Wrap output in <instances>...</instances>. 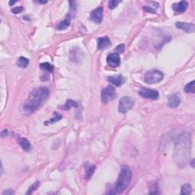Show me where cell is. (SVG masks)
I'll return each mask as SVG.
<instances>
[{"label":"cell","mask_w":195,"mask_h":195,"mask_svg":"<svg viewBox=\"0 0 195 195\" xmlns=\"http://www.w3.org/2000/svg\"><path fill=\"white\" fill-rule=\"evenodd\" d=\"M190 136L188 134H182L175 142L174 159L180 166H184L190 156Z\"/></svg>","instance_id":"cell-1"},{"label":"cell","mask_w":195,"mask_h":195,"mask_svg":"<svg viewBox=\"0 0 195 195\" xmlns=\"http://www.w3.org/2000/svg\"><path fill=\"white\" fill-rule=\"evenodd\" d=\"M194 159H193V160H192V162H191L192 167H194Z\"/></svg>","instance_id":"cell-33"},{"label":"cell","mask_w":195,"mask_h":195,"mask_svg":"<svg viewBox=\"0 0 195 195\" xmlns=\"http://www.w3.org/2000/svg\"><path fill=\"white\" fill-rule=\"evenodd\" d=\"M117 96L115 89L112 86H108L104 88L101 92V101L104 104H107L109 101L114 99Z\"/></svg>","instance_id":"cell-6"},{"label":"cell","mask_w":195,"mask_h":195,"mask_svg":"<svg viewBox=\"0 0 195 195\" xmlns=\"http://www.w3.org/2000/svg\"><path fill=\"white\" fill-rule=\"evenodd\" d=\"M40 68L42 70H46L48 73H53V66L49 63H44L40 64Z\"/></svg>","instance_id":"cell-23"},{"label":"cell","mask_w":195,"mask_h":195,"mask_svg":"<svg viewBox=\"0 0 195 195\" xmlns=\"http://www.w3.org/2000/svg\"><path fill=\"white\" fill-rule=\"evenodd\" d=\"M24 8L22 6H18V7H15V8H12V12L14 14H18L21 13V12H23Z\"/></svg>","instance_id":"cell-27"},{"label":"cell","mask_w":195,"mask_h":195,"mask_svg":"<svg viewBox=\"0 0 195 195\" xmlns=\"http://www.w3.org/2000/svg\"><path fill=\"white\" fill-rule=\"evenodd\" d=\"M115 50L119 53H124V50H125V46H124V44L118 45V46L115 48Z\"/></svg>","instance_id":"cell-28"},{"label":"cell","mask_w":195,"mask_h":195,"mask_svg":"<svg viewBox=\"0 0 195 195\" xmlns=\"http://www.w3.org/2000/svg\"><path fill=\"white\" fill-rule=\"evenodd\" d=\"M134 104H135V101L132 98L128 97V96H124L120 100L118 111H119L120 113L125 114L134 107Z\"/></svg>","instance_id":"cell-5"},{"label":"cell","mask_w":195,"mask_h":195,"mask_svg":"<svg viewBox=\"0 0 195 195\" xmlns=\"http://www.w3.org/2000/svg\"><path fill=\"white\" fill-rule=\"evenodd\" d=\"M180 102H181V98L180 97H179L178 94H174L169 98L167 104H168V106L170 107V108H177V107H178V105L180 104Z\"/></svg>","instance_id":"cell-12"},{"label":"cell","mask_w":195,"mask_h":195,"mask_svg":"<svg viewBox=\"0 0 195 195\" xmlns=\"http://www.w3.org/2000/svg\"><path fill=\"white\" fill-rule=\"evenodd\" d=\"M19 144L24 150L28 151L31 149V143L26 138H22V139L19 140Z\"/></svg>","instance_id":"cell-18"},{"label":"cell","mask_w":195,"mask_h":195,"mask_svg":"<svg viewBox=\"0 0 195 195\" xmlns=\"http://www.w3.org/2000/svg\"><path fill=\"white\" fill-rule=\"evenodd\" d=\"M14 194L13 190H11V189H8L7 190H5V191L3 192V194H3V195H5V194L8 195V194Z\"/></svg>","instance_id":"cell-30"},{"label":"cell","mask_w":195,"mask_h":195,"mask_svg":"<svg viewBox=\"0 0 195 195\" xmlns=\"http://www.w3.org/2000/svg\"><path fill=\"white\" fill-rule=\"evenodd\" d=\"M176 28L184 31L187 33H194L195 30L194 25L192 23H185V22H176L175 23Z\"/></svg>","instance_id":"cell-11"},{"label":"cell","mask_w":195,"mask_h":195,"mask_svg":"<svg viewBox=\"0 0 195 195\" xmlns=\"http://www.w3.org/2000/svg\"><path fill=\"white\" fill-rule=\"evenodd\" d=\"M15 2H15V1H14V2H9V5H14V4H15Z\"/></svg>","instance_id":"cell-32"},{"label":"cell","mask_w":195,"mask_h":195,"mask_svg":"<svg viewBox=\"0 0 195 195\" xmlns=\"http://www.w3.org/2000/svg\"><path fill=\"white\" fill-rule=\"evenodd\" d=\"M29 63H30V61L28 58L21 56V57L18 58V61H17V65L21 68H27L29 65Z\"/></svg>","instance_id":"cell-17"},{"label":"cell","mask_w":195,"mask_h":195,"mask_svg":"<svg viewBox=\"0 0 195 195\" xmlns=\"http://www.w3.org/2000/svg\"><path fill=\"white\" fill-rule=\"evenodd\" d=\"M188 6V3L186 1H181V2H178L177 4L173 5V9L176 13L181 14L187 10Z\"/></svg>","instance_id":"cell-13"},{"label":"cell","mask_w":195,"mask_h":195,"mask_svg":"<svg viewBox=\"0 0 195 195\" xmlns=\"http://www.w3.org/2000/svg\"><path fill=\"white\" fill-rule=\"evenodd\" d=\"M38 2V3H40V4H46L47 2H46V1H37V2Z\"/></svg>","instance_id":"cell-31"},{"label":"cell","mask_w":195,"mask_h":195,"mask_svg":"<svg viewBox=\"0 0 195 195\" xmlns=\"http://www.w3.org/2000/svg\"><path fill=\"white\" fill-rule=\"evenodd\" d=\"M184 92L186 93H194L195 92V86L194 81H192L191 82L188 83L184 88Z\"/></svg>","instance_id":"cell-22"},{"label":"cell","mask_w":195,"mask_h":195,"mask_svg":"<svg viewBox=\"0 0 195 195\" xmlns=\"http://www.w3.org/2000/svg\"><path fill=\"white\" fill-rule=\"evenodd\" d=\"M61 119H62V115H61V114H58L57 112H55L54 115H53V118H51V119H50V121H46L45 124H54V123L57 122V121H59L60 120H61Z\"/></svg>","instance_id":"cell-21"},{"label":"cell","mask_w":195,"mask_h":195,"mask_svg":"<svg viewBox=\"0 0 195 195\" xmlns=\"http://www.w3.org/2000/svg\"><path fill=\"white\" fill-rule=\"evenodd\" d=\"M192 188L190 184H184L182 187V190H181V194L186 195L189 194L191 193Z\"/></svg>","instance_id":"cell-19"},{"label":"cell","mask_w":195,"mask_h":195,"mask_svg":"<svg viewBox=\"0 0 195 195\" xmlns=\"http://www.w3.org/2000/svg\"><path fill=\"white\" fill-rule=\"evenodd\" d=\"M119 3H120L119 1L111 0V1H109V2H108V8H109L110 9H114V8H115L116 7L118 6V5Z\"/></svg>","instance_id":"cell-25"},{"label":"cell","mask_w":195,"mask_h":195,"mask_svg":"<svg viewBox=\"0 0 195 195\" xmlns=\"http://www.w3.org/2000/svg\"><path fill=\"white\" fill-rule=\"evenodd\" d=\"M108 82L113 84L114 86H117V87H119L121 86L123 83L125 82V80L124 78L121 75H118V76H109L108 78Z\"/></svg>","instance_id":"cell-14"},{"label":"cell","mask_w":195,"mask_h":195,"mask_svg":"<svg viewBox=\"0 0 195 195\" xmlns=\"http://www.w3.org/2000/svg\"><path fill=\"white\" fill-rule=\"evenodd\" d=\"M103 18V8L98 7L92 12L90 15V19L96 24H100Z\"/></svg>","instance_id":"cell-9"},{"label":"cell","mask_w":195,"mask_h":195,"mask_svg":"<svg viewBox=\"0 0 195 195\" xmlns=\"http://www.w3.org/2000/svg\"><path fill=\"white\" fill-rule=\"evenodd\" d=\"M39 183H40V182H35L32 185V186H31L30 188H29V189H28V191H27V194H32L33 193L34 191L35 190H36L37 188H38V185H39Z\"/></svg>","instance_id":"cell-24"},{"label":"cell","mask_w":195,"mask_h":195,"mask_svg":"<svg viewBox=\"0 0 195 195\" xmlns=\"http://www.w3.org/2000/svg\"><path fill=\"white\" fill-rule=\"evenodd\" d=\"M72 107L77 108L78 107L77 102L75 101H73V100H67L66 104H65L64 107H63V108H64V110H66V111H68V110H70Z\"/></svg>","instance_id":"cell-20"},{"label":"cell","mask_w":195,"mask_h":195,"mask_svg":"<svg viewBox=\"0 0 195 195\" xmlns=\"http://www.w3.org/2000/svg\"><path fill=\"white\" fill-rule=\"evenodd\" d=\"M111 40H110L108 37H102V38H99L98 39V50H105V49H107L108 47H109V46H111Z\"/></svg>","instance_id":"cell-10"},{"label":"cell","mask_w":195,"mask_h":195,"mask_svg":"<svg viewBox=\"0 0 195 195\" xmlns=\"http://www.w3.org/2000/svg\"><path fill=\"white\" fill-rule=\"evenodd\" d=\"M131 178H132V172L130 169L127 165H124L121 168V173L118 176V181L116 182L115 187H114L115 193H123L129 186Z\"/></svg>","instance_id":"cell-3"},{"label":"cell","mask_w":195,"mask_h":195,"mask_svg":"<svg viewBox=\"0 0 195 195\" xmlns=\"http://www.w3.org/2000/svg\"><path fill=\"white\" fill-rule=\"evenodd\" d=\"M85 169H86V175L85 178L86 179H89L94 174V170H95V166L89 162H86L85 164Z\"/></svg>","instance_id":"cell-16"},{"label":"cell","mask_w":195,"mask_h":195,"mask_svg":"<svg viewBox=\"0 0 195 195\" xmlns=\"http://www.w3.org/2000/svg\"><path fill=\"white\" fill-rule=\"evenodd\" d=\"M8 134V131L6 129L3 130L2 131V133H1V136H2V137H5V136H7Z\"/></svg>","instance_id":"cell-29"},{"label":"cell","mask_w":195,"mask_h":195,"mask_svg":"<svg viewBox=\"0 0 195 195\" xmlns=\"http://www.w3.org/2000/svg\"><path fill=\"white\" fill-rule=\"evenodd\" d=\"M107 63L111 67H118L121 64V58L118 53H113L107 56Z\"/></svg>","instance_id":"cell-8"},{"label":"cell","mask_w":195,"mask_h":195,"mask_svg":"<svg viewBox=\"0 0 195 195\" xmlns=\"http://www.w3.org/2000/svg\"><path fill=\"white\" fill-rule=\"evenodd\" d=\"M143 10L146 12H149V13L151 14H155L156 13V11L154 9V8H151L150 6H146V5H144L143 6Z\"/></svg>","instance_id":"cell-26"},{"label":"cell","mask_w":195,"mask_h":195,"mask_svg":"<svg viewBox=\"0 0 195 195\" xmlns=\"http://www.w3.org/2000/svg\"><path fill=\"white\" fill-rule=\"evenodd\" d=\"M71 18H72L71 15H70V14L66 15L64 20L58 24L57 26H56V28H57L58 30L63 31V30H65V29H66L67 28H69L70 24H71Z\"/></svg>","instance_id":"cell-15"},{"label":"cell","mask_w":195,"mask_h":195,"mask_svg":"<svg viewBox=\"0 0 195 195\" xmlns=\"http://www.w3.org/2000/svg\"><path fill=\"white\" fill-rule=\"evenodd\" d=\"M139 94L144 98L151 100H157L159 97V94L157 91L149 88H141L139 91Z\"/></svg>","instance_id":"cell-7"},{"label":"cell","mask_w":195,"mask_h":195,"mask_svg":"<svg viewBox=\"0 0 195 195\" xmlns=\"http://www.w3.org/2000/svg\"><path fill=\"white\" fill-rule=\"evenodd\" d=\"M50 92L45 87L37 88L32 90L28 95V99L24 104V111L27 113H33L40 108L46 101Z\"/></svg>","instance_id":"cell-2"},{"label":"cell","mask_w":195,"mask_h":195,"mask_svg":"<svg viewBox=\"0 0 195 195\" xmlns=\"http://www.w3.org/2000/svg\"><path fill=\"white\" fill-rule=\"evenodd\" d=\"M164 77L163 73L159 70H153L146 73L144 80L147 84H155L159 83L162 80Z\"/></svg>","instance_id":"cell-4"}]
</instances>
